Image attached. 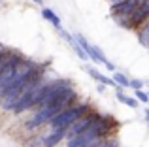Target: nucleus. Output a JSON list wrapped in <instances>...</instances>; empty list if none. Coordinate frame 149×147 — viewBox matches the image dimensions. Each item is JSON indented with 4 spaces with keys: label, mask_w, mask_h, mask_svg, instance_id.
Here are the masks:
<instances>
[{
    "label": "nucleus",
    "mask_w": 149,
    "mask_h": 147,
    "mask_svg": "<svg viewBox=\"0 0 149 147\" xmlns=\"http://www.w3.org/2000/svg\"><path fill=\"white\" fill-rule=\"evenodd\" d=\"M89 111H91V106H89L87 102H83V104H72V106L64 107L62 111H58V113L47 123L49 130L51 128H68L74 121H77L81 115L89 113Z\"/></svg>",
    "instance_id": "3"
},
{
    "label": "nucleus",
    "mask_w": 149,
    "mask_h": 147,
    "mask_svg": "<svg viewBox=\"0 0 149 147\" xmlns=\"http://www.w3.org/2000/svg\"><path fill=\"white\" fill-rule=\"evenodd\" d=\"M117 128V123L108 115H98L96 121L91 126L83 130V132L76 134V136L66 138V147H85L93 141H98L102 138H108L113 130Z\"/></svg>",
    "instance_id": "2"
},
{
    "label": "nucleus",
    "mask_w": 149,
    "mask_h": 147,
    "mask_svg": "<svg viewBox=\"0 0 149 147\" xmlns=\"http://www.w3.org/2000/svg\"><path fill=\"white\" fill-rule=\"evenodd\" d=\"M23 60V55L17 51H10V55L4 59L2 62V70H0V94H2V91L6 89V85L10 83V79L13 77L15 70H17L19 62Z\"/></svg>",
    "instance_id": "4"
},
{
    "label": "nucleus",
    "mask_w": 149,
    "mask_h": 147,
    "mask_svg": "<svg viewBox=\"0 0 149 147\" xmlns=\"http://www.w3.org/2000/svg\"><path fill=\"white\" fill-rule=\"evenodd\" d=\"M113 81H115V85L117 87H128V83H130V79H128L125 74H119V72H115L113 74Z\"/></svg>",
    "instance_id": "12"
},
{
    "label": "nucleus",
    "mask_w": 149,
    "mask_h": 147,
    "mask_svg": "<svg viewBox=\"0 0 149 147\" xmlns=\"http://www.w3.org/2000/svg\"><path fill=\"white\" fill-rule=\"evenodd\" d=\"M76 98H77L76 91H74V87H70L68 91H64L58 98H55L53 102L45 104L44 107L34 110V115L25 123V130H29V132H30V130H36V128H40V126L47 125V123L58 113V111H62L64 107L72 106V104H76Z\"/></svg>",
    "instance_id": "1"
},
{
    "label": "nucleus",
    "mask_w": 149,
    "mask_h": 147,
    "mask_svg": "<svg viewBox=\"0 0 149 147\" xmlns=\"http://www.w3.org/2000/svg\"><path fill=\"white\" fill-rule=\"evenodd\" d=\"M115 96H117V100H119V102L125 104V106H128V107H138V100H134V98H130V96L123 94V91H121V89L115 92Z\"/></svg>",
    "instance_id": "11"
},
{
    "label": "nucleus",
    "mask_w": 149,
    "mask_h": 147,
    "mask_svg": "<svg viewBox=\"0 0 149 147\" xmlns=\"http://www.w3.org/2000/svg\"><path fill=\"white\" fill-rule=\"evenodd\" d=\"M140 40H142L143 45H149V19H147V23H146V28L140 32Z\"/></svg>",
    "instance_id": "13"
},
{
    "label": "nucleus",
    "mask_w": 149,
    "mask_h": 147,
    "mask_svg": "<svg viewBox=\"0 0 149 147\" xmlns=\"http://www.w3.org/2000/svg\"><path fill=\"white\" fill-rule=\"evenodd\" d=\"M34 4H44V0H32Z\"/></svg>",
    "instance_id": "18"
},
{
    "label": "nucleus",
    "mask_w": 149,
    "mask_h": 147,
    "mask_svg": "<svg viewBox=\"0 0 149 147\" xmlns=\"http://www.w3.org/2000/svg\"><path fill=\"white\" fill-rule=\"evenodd\" d=\"M85 70H87V74L93 77V79H96V81H98V83H102V85H115V81L109 79V77H106L104 74H100L96 68H85Z\"/></svg>",
    "instance_id": "10"
},
{
    "label": "nucleus",
    "mask_w": 149,
    "mask_h": 147,
    "mask_svg": "<svg viewBox=\"0 0 149 147\" xmlns=\"http://www.w3.org/2000/svg\"><path fill=\"white\" fill-rule=\"evenodd\" d=\"M147 19H149V0H142L140 6L134 10V13L127 19L125 26H128V28H138V26L143 25Z\"/></svg>",
    "instance_id": "5"
},
{
    "label": "nucleus",
    "mask_w": 149,
    "mask_h": 147,
    "mask_svg": "<svg viewBox=\"0 0 149 147\" xmlns=\"http://www.w3.org/2000/svg\"><path fill=\"white\" fill-rule=\"evenodd\" d=\"M42 17H44L47 23H51V25H53L55 28H61V17H58V15L55 13V11L51 10V8H47V6L42 8Z\"/></svg>",
    "instance_id": "9"
},
{
    "label": "nucleus",
    "mask_w": 149,
    "mask_h": 147,
    "mask_svg": "<svg viewBox=\"0 0 149 147\" xmlns=\"http://www.w3.org/2000/svg\"><path fill=\"white\" fill-rule=\"evenodd\" d=\"M66 138H68V128H51L45 136H42V145L44 147H57Z\"/></svg>",
    "instance_id": "7"
},
{
    "label": "nucleus",
    "mask_w": 149,
    "mask_h": 147,
    "mask_svg": "<svg viewBox=\"0 0 149 147\" xmlns=\"http://www.w3.org/2000/svg\"><path fill=\"white\" fill-rule=\"evenodd\" d=\"M57 30H58V34H61V36H62V40H66V44H68L70 47L74 49V53H76V55L79 57L81 60H87V59H89V57H87V53L83 51V47H81V45L77 44V40H76V38H74V34L66 32L64 28H57Z\"/></svg>",
    "instance_id": "8"
},
{
    "label": "nucleus",
    "mask_w": 149,
    "mask_h": 147,
    "mask_svg": "<svg viewBox=\"0 0 149 147\" xmlns=\"http://www.w3.org/2000/svg\"><path fill=\"white\" fill-rule=\"evenodd\" d=\"M10 51H11V49H8V47H6L4 44H0V60H2V59H4V57H6V55H8Z\"/></svg>",
    "instance_id": "17"
},
{
    "label": "nucleus",
    "mask_w": 149,
    "mask_h": 147,
    "mask_svg": "<svg viewBox=\"0 0 149 147\" xmlns=\"http://www.w3.org/2000/svg\"><path fill=\"white\" fill-rule=\"evenodd\" d=\"M136 98H138L140 102H149V94L143 92L142 89H136Z\"/></svg>",
    "instance_id": "15"
},
{
    "label": "nucleus",
    "mask_w": 149,
    "mask_h": 147,
    "mask_svg": "<svg viewBox=\"0 0 149 147\" xmlns=\"http://www.w3.org/2000/svg\"><path fill=\"white\" fill-rule=\"evenodd\" d=\"M128 87H132V89L136 91V89H142V87H143V83H142L140 79H130V83H128Z\"/></svg>",
    "instance_id": "16"
},
{
    "label": "nucleus",
    "mask_w": 149,
    "mask_h": 147,
    "mask_svg": "<svg viewBox=\"0 0 149 147\" xmlns=\"http://www.w3.org/2000/svg\"><path fill=\"white\" fill-rule=\"evenodd\" d=\"M26 147H44L42 145V136H34L32 140L26 141Z\"/></svg>",
    "instance_id": "14"
},
{
    "label": "nucleus",
    "mask_w": 149,
    "mask_h": 147,
    "mask_svg": "<svg viewBox=\"0 0 149 147\" xmlns=\"http://www.w3.org/2000/svg\"><path fill=\"white\" fill-rule=\"evenodd\" d=\"M100 113H96V111H89V113H85V115H81L77 121H74L72 125L68 126V138L70 136H76V134H79V132H83L87 126H91L93 123L96 121V117H98Z\"/></svg>",
    "instance_id": "6"
},
{
    "label": "nucleus",
    "mask_w": 149,
    "mask_h": 147,
    "mask_svg": "<svg viewBox=\"0 0 149 147\" xmlns=\"http://www.w3.org/2000/svg\"><path fill=\"white\" fill-rule=\"evenodd\" d=\"M146 117H147V121H149V110L146 111Z\"/></svg>",
    "instance_id": "19"
}]
</instances>
